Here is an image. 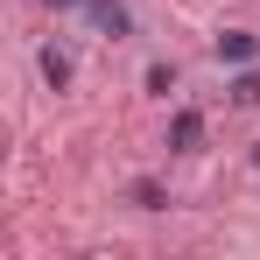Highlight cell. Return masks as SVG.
<instances>
[{
	"mask_svg": "<svg viewBox=\"0 0 260 260\" xmlns=\"http://www.w3.org/2000/svg\"><path fill=\"white\" fill-rule=\"evenodd\" d=\"M253 162H260V148H253Z\"/></svg>",
	"mask_w": 260,
	"mask_h": 260,
	"instance_id": "cell-8",
	"label": "cell"
},
{
	"mask_svg": "<svg viewBox=\"0 0 260 260\" xmlns=\"http://www.w3.org/2000/svg\"><path fill=\"white\" fill-rule=\"evenodd\" d=\"M232 106H260V71H239V85H232Z\"/></svg>",
	"mask_w": 260,
	"mask_h": 260,
	"instance_id": "cell-5",
	"label": "cell"
},
{
	"mask_svg": "<svg viewBox=\"0 0 260 260\" xmlns=\"http://www.w3.org/2000/svg\"><path fill=\"white\" fill-rule=\"evenodd\" d=\"M43 7H85V0H43Z\"/></svg>",
	"mask_w": 260,
	"mask_h": 260,
	"instance_id": "cell-7",
	"label": "cell"
},
{
	"mask_svg": "<svg viewBox=\"0 0 260 260\" xmlns=\"http://www.w3.org/2000/svg\"><path fill=\"white\" fill-rule=\"evenodd\" d=\"M253 56H260L253 36H239V28H232V36H218V63H253Z\"/></svg>",
	"mask_w": 260,
	"mask_h": 260,
	"instance_id": "cell-2",
	"label": "cell"
},
{
	"mask_svg": "<svg viewBox=\"0 0 260 260\" xmlns=\"http://www.w3.org/2000/svg\"><path fill=\"white\" fill-rule=\"evenodd\" d=\"M43 78H49V85H56V91L71 85V56H63V49H56V43L43 49Z\"/></svg>",
	"mask_w": 260,
	"mask_h": 260,
	"instance_id": "cell-3",
	"label": "cell"
},
{
	"mask_svg": "<svg viewBox=\"0 0 260 260\" xmlns=\"http://www.w3.org/2000/svg\"><path fill=\"white\" fill-rule=\"evenodd\" d=\"M148 91H162V99L176 91V71H169V63H155V71H148Z\"/></svg>",
	"mask_w": 260,
	"mask_h": 260,
	"instance_id": "cell-6",
	"label": "cell"
},
{
	"mask_svg": "<svg viewBox=\"0 0 260 260\" xmlns=\"http://www.w3.org/2000/svg\"><path fill=\"white\" fill-rule=\"evenodd\" d=\"M197 134H204V120H197V113H176V127H169L176 148H197Z\"/></svg>",
	"mask_w": 260,
	"mask_h": 260,
	"instance_id": "cell-4",
	"label": "cell"
},
{
	"mask_svg": "<svg viewBox=\"0 0 260 260\" xmlns=\"http://www.w3.org/2000/svg\"><path fill=\"white\" fill-rule=\"evenodd\" d=\"M85 21L99 28V36H113V43H120V36H134V14L120 7V0H85Z\"/></svg>",
	"mask_w": 260,
	"mask_h": 260,
	"instance_id": "cell-1",
	"label": "cell"
}]
</instances>
